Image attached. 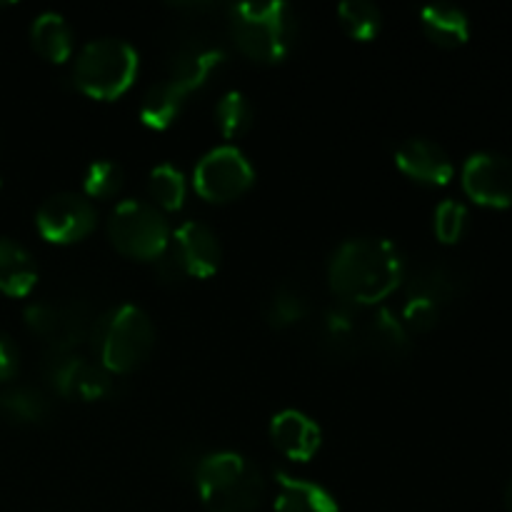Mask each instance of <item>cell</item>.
I'll return each instance as SVG.
<instances>
[{
	"instance_id": "cell-33",
	"label": "cell",
	"mask_w": 512,
	"mask_h": 512,
	"mask_svg": "<svg viewBox=\"0 0 512 512\" xmlns=\"http://www.w3.org/2000/svg\"><path fill=\"white\" fill-rule=\"evenodd\" d=\"M505 505H508V512H512V478H510L508 488H505Z\"/></svg>"
},
{
	"instance_id": "cell-4",
	"label": "cell",
	"mask_w": 512,
	"mask_h": 512,
	"mask_svg": "<svg viewBox=\"0 0 512 512\" xmlns=\"http://www.w3.org/2000/svg\"><path fill=\"white\" fill-rule=\"evenodd\" d=\"M90 340L108 373H130L148 360L155 345V328L143 308L125 303L95 320Z\"/></svg>"
},
{
	"instance_id": "cell-26",
	"label": "cell",
	"mask_w": 512,
	"mask_h": 512,
	"mask_svg": "<svg viewBox=\"0 0 512 512\" xmlns=\"http://www.w3.org/2000/svg\"><path fill=\"white\" fill-rule=\"evenodd\" d=\"M150 195L155 200V208L160 210H178L185 200V178L175 165H155L150 170L148 180Z\"/></svg>"
},
{
	"instance_id": "cell-16",
	"label": "cell",
	"mask_w": 512,
	"mask_h": 512,
	"mask_svg": "<svg viewBox=\"0 0 512 512\" xmlns=\"http://www.w3.org/2000/svg\"><path fill=\"white\" fill-rule=\"evenodd\" d=\"M225 53L218 45H210L205 40H193V43H185L183 48L175 53L173 63H170V78L178 88H183L185 93H193V90L203 88L208 83L210 75L223 65Z\"/></svg>"
},
{
	"instance_id": "cell-13",
	"label": "cell",
	"mask_w": 512,
	"mask_h": 512,
	"mask_svg": "<svg viewBox=\"0 0 512 512\" xmlns=\"http://www.w3.org/2000/svg\"><path fill=\"white\" fill-rule=\"evenodd\" d=\"M395 163L413 180L425 185H448L455 168L450 155L428 138H410L395 150Z\"/></svg>"
},
{
	"instance_id": "cell-27",
	"label": "cell",
	"mask_w": 512,
	"mask_h": 512,
	"mask_svg": "<svg viewBox=\"0 0 512 512\" xmlns=\"http://www.w3.org/2000/svg\"><path fill=\"white\" fill-rule=\"evenodd\" d=\"M215 123H218L220 133L225 138H238L253 123V105L245 98L243 93L233 90V93H225L220 98V103L215 105Z\"/></svg>"
},
{
	"instance_id": "cell-24",
	"label": "cell",
	"mask_w": 512,
	"mask_h": 512,
	"mask_svg": "<svg viewBox=\"0 0 512 512\" xmlns=\"http://www.w3.org/2000/svg\"><path fill=\"white\" fill-rule=\"evenodd\" d=\"M0 410L18 423H40L48 418L50 403L40 390L20 385L0 393Z\"/></svg>"
},
{
	"instance_id": "cell-28",
	"label": "cell",
	"mask_w": 512,
	"mask_h": 512,
	"mask_svg": "<svg viewBox=\"0 0 512 512\" xmlns=\"http://www.w3.org/2000/svg\"><path fill=\"white\" fill-rule=\"evenodd\" d=\"M305 315H308V300L298 288H290V285H283L268 305V323L278 330L293 328Z\"/></svg>"
},
{
	"instance_id": "cell-23",
	"label": "cell",
	"mask_w": 512,
	"mask_h": 512,
	"mask_svg": "<svg viewBox=\"0 0 512 512\" xmlns=\"http://www.w3.org/2000/svg\"><path fill=\"white\" fill-rule=\"evenodd\" d=\"M185 93L183 88L173 83V80H163V83H155L153 88L145 93L143 103H140V120H143L148 128L165 130L183 110Z\"/></svg>"
},
{
	"instance_id": "cell-7",
	"label": "cell",
	"mask_w": 512,
	"mask_h": 512,
	"mask_svg": "<svg viewBox=\"0 0 512 512\" xmlns=\"http://www.w3.org/2000/svg\"><path fill=\"white\" fill-rule=\"evenodd\" d=\"M25 323L53 353H73L90 338L95 320L83 300H40L25 308Z\"/></svg>"
},
{
	"instance_id": "cell-29",
	"label": "cell",
	"mask_w": 512,
	"mask_h": 512,
	"mask_svg": "<svg viewBox=\"0 0 512 512\" xmlns=\"http://www.w3.org/2000/svg\"><path fill=\"white\" fill-rule=\"evenodd\" d=\"M123 168L115 160H95L85 170L83 188L90 198H113L123 188Z\"/></svg>"
},
{
	"instance_id": "cell-32",
	"label": "cell",
	"mask_w": 512,
	"mask_h": 512,
	"mask_svg": "<svg viewBox=\"0 0 512 512\" xmlns=\"http://www.w3.org/2000/svg\"><path fill=\"white\" fill-rule=\"evenodd\" d=\"M18 345L13 343V338L5 333H0V380H10L18 373Z\"/></svg>"
},
{
	"instance_id": "cell-12",
	"label": "cell",
	"mask_w": 512,
	"mask_h": 512,
	"mask_svg": "<svg viewBox=\"0 0 512 512\" xmlns=\"http://www.w3.org/2000/svg\"><path fill=\"white\" fill-rule=\"evenodd\" d=\"M170 250L180 260L188 278H210L218 273L223 260L218 235L198 220H185L183 225H178L170 238Z\"/></svg>"
},
{
	"instance_id": "cell-5",
	"label": "cell",
	"mask_w": 512,
	"mask_h": 512,
	"mask_svg": "<svg viewBox=\"0 0 512 512\" xmlns=\"http://www.w3.org/2000/svg\"><path fill=\"white\" fill-rule=\"evenodd\" d=\"M138 75V53L118 38H100L85 45L75 58L73 80L95 100L120 98Z\"/></svg>"
},
{
	"instance_id": "cell-30",
	"label": "cell",
	"mask_w": 512,
	"mask_h": 512,
	"mask_svg": "<svg viewBox=\"0 0 512 512\" xmlns=\"http://www.w3.org/2000/svg\"><path fill=\"white\" fill-rule=\"evenodd\" d=\"M465 223H468V208L460 200H443L435 208L433 228L443 243H458L465 230Z\"/></svg>"
},
{
	"instance_id": "cell-9",
	"label": "cell",
	"mask_w": 512,
	"mask_h": 512,
	"mask_svg": "<svg viewBox=\"0 0 512 512\" xmlns=\"http://www.w3.org/2000/svg\"><path fill=\"white\" fill-rule=\"evenodd\" d=\"M98 223L93 203L75 193H55L45 200L35 213L38 233L48 243H78L85 235L93 233Z\"/></svg>"
},
{
	"instance_id": "cell-25",
	"label": "cell",
	"mask_w": 512,
	"mask_h": 512,
	"mask_svg": "<svg viewBox=\"0 0 512 512\" xmlns=\"http://www.w3.org/2000/svg\"><path fill=\"white\" fill-rule=\"evenodd\" d=\"M338 18L345 33L355 40H363V43L373 40L380 33V25H383L380 8L368 3V0H345L338 8Z\"/></svg>"
},
{
	"instance_id": "cell-21",
	"label": "cell",
	"mask_w": 512,
	"mask_h": 512,
	"mask_svg": "<svg viewBox=\"0 0 512 512\" xmlns=\"http://www.w3.org/2000/svg\"><path fill=\"white\" fill-rule=\"evenodd\" d=\"M403 283L408 285V298L430 300L440 308L458 295V275L445 265H418L413 273H405Z\"/></svg>"
},
{
	"instance_id": "cell-14",
	"label": "cell",
	"mask_w": 512,
	"mask_h": 512,
	"mask_svg": "<svg viewBox=\"0 0 512 512\" xmlns=\"http://www.w3.org/2000/svg\"><path fill=\"white\" fill-rule=\"evenodd\" d=\"M360 350L380 360H403L410 353V330L388 308H378L360 325Z\"/></svg>"
},
{
	"instance_id": "cell-17",
	"label": "cell",
	"mask_w": 512,
	"mask_h": 512,
	"mask_svg": "<svg viewBox=\"0 0 512 512\" xmlns=\"http://www.w3.org/2000/svg\"><path fill=\"white\" fill-rule=\"evenodd\" d=\"M278 480V495H275V510L278 512H338V500L318 483L293 478L288 473H275Z\"/></svg>"
},
{
	"instance_id": "cell-8",
	"label": "cell",
	"mask_w": 512,
	"mask_h": 512,
	"mask_svg": "<svg viewBox=\"0 0 512 512\" xmlns=\"http://www.w3.org/2000/svg\"><path fill=\"white\" fill-rule=\"evenodd\" d=\"M255 173L250 160L235 145H220L203 155L195 168V190L210 203H228L240 198L253 185Z\"/></svg>"
},
{
	"instance_id": "cell-1",
	"label": "cell",
	"mask_w": 512,
	"mask_h": 512,
	"mask_svg": "<svg viewBox=\"0 0 512 512\" xmlns=\"http://www.w3.org/2000/svg\"><path fill=\"white\" fill-rule=\"evenodd\" d=\"M405 273V258L385 238L345 240L328 265L330 288L350 308L378 305L403 283Z\"/></svg>"
},
{
	"instance_id": "cell-18",
	"label": "cell",
	"mask_w": 512,
	"mask_h": 512,
	"mask_svg": "<svg viewBox=\"0 0 512 512\" xmlns=\"http://www.w3.org/2000/svg\"><path fill=\"white\" fill-rule=\"evenodd\" d=\"M360 318L358 308L335 305L323 315L320 323V345L335 358H350L360 353Z\"/></svg>"
},
{
	"instance_id": "cell-6",
	"label": "cell",
	"mask_w": 512,
	"mask_h": 512,
	"mask_svg": "<svg viewBox=\"0 0 512 512\" xmlns=\"http://www.w3.org/2000/svg\"><path fill=\"white\" fill-rule=\"evenodd\" d=\"M108 235L120 253L138 260H155L170 245L168 220L148 200H123L110 213Z\"/></svg>"
},
{
	"instance_id": "cell-10",
	"label": "cell",
	"mask_w": 512,
	"mask_h": 512,
	"mask_svg": "<svg viewBox=\"0 0 512 512\" xmlns=\"http://www.w3.org/2000/svg\"><path fill=\"white\" fill-rule=\"evenodd\" d=\"M45 375L55 393L70 400H93L105 398L110 393V375L103 365H95L75 353H53L50 350L45 360Z\"/></svg>"
},
{
	"instance_id": "cell-3",
	"label": "cell",
	"mask_w": 512,
	"mask_h": 512,
	"mask_svg": "<svg viewBox=\"0 0 512 512\" xmlns=\"http://www.w3.org/2000/svg\"><path fill=\"white\" fill-rule=\"evenodd\" d=\"M295 15L280 0H250L230 8L235 45L258 63H280L295 43Z\"/></svg>"
},
{
	"instance_id": "cell-31",
	"label": "cell",
	"mask_w": 512,
	"mask_h": 512,
	"mask_svg": "<svg viewBox=\"0 0 512 512\" xmlns=\"http://www.w3.org/2000/svg\"><path fill=\"white\" fill-rule=\"evenodd\" d=\"M440 305L430 303V300L423 298H408L403 308V323L408 330H415V333H425V330L435 328L440 318Z\"/></svg>"
},
{
	"instance_id": "cell-20",
	"label": "cell",
	"mask_w": 512,
	"mask_h": 512,
	"mask_svg": "<svg viewBox=\"0 0 512 512\" xmlns=\"http://www.w3.org/2000/svg\"><path fill=\"white\" fill-rule=\"evenodd\" d=\"M38 283V268L28 250L10 238H0V293L23 298Z\"/></svg>"
},
{
	"instance_id": "cell-15",
	"label": "cell",
	"mask_w": 512,
	"mask_h": 512,
	"mask_svg": "<svg viewBox=\"0 0 512 512\" xmlns=\"http://www.w3.org/2000/svg\"><path fill=\"white\" fill-rule=\"evenodd\" d=\"M270 438L285 458L305 463L318 453L323 433L310 415L300 413V410H283L270 423Z\"/></svg>"
},
{
	"instance_id": "cell-2",
	"label": "cell",
	"mask_w": 512,
	"mask_h": 512,
	"mask_svg": "<svg viewBox=\"0 0 512 512\" xmlns=\"http://www.w3.org/2000/svg\"><path fill=\"white\" fill-rule=\"evenodd\" d=\"M195 488L208 512H255L265 498V480L248 458L213 453L195 468Z\"/></svg>"
},
{
	"instance_id": "cell-19",
	"label": "cell",
	"mask_w": 512,
	"mask_h": 512,
	"mask_svg": "<svg viewBox=\"0 0 512 512\" xmlns=\"http://www.w3.org/2000/svg\"><path fill=\"white\" fill-rule=\"evenodd\" d=\"M425 35L440 48H458L470 38V20L465 10L450 3H430L420 10Z\"/></svg>"
},
{
	"instance_id": "cell-11",
	"label": "cell",
	"mask_w": 512,
	"mask_h": 512,
	"mask_svg": "<svg viewBox=\"0 0 512 512\" xmlns=\"http://www.w3.org/2000/svg\"><path fill=\"white\" fill-rule=\"evenodd\" d=\"M463 188L475 203L490 208L512 205V158L500 153H475L465 160Z\"/></svg>"
},
{
	"instance_id": "cell-22",
	"label": "cell",
	"mask_w": 512,
	"mask_h": 512,
	"mask_svg": "<svg viewBox=\"0 0 512 512\" xmlns=\"http://www.w3.org/2000/svg\"><path fill=\"white\" fill-rule=\"evenodd\" d=\"M35 50L50 63H65L73 53V30L68 20L58 13H43L33 20L30 28Z\"/></svg>"
}]
</instances>
